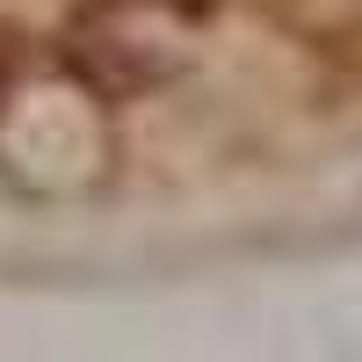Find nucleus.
Returning a JSON list of instances; mask_svg holds the SVG:
<instances>
[{
	"instance_id": "1",
	"label": "nucleus",
	"mask_w": 362,
	"mask_h": 362,
	"mask_svg": "<svg viewBox=\"0 0 362 362\" xmlns=\"http://www.w3.org/2000/svg\"><path fill=\"white\" fill-rule=\"evenodd\" d=\"M8 66H15V58H8V37H0V87H8Z\"/></svg>"
}]
</instances>
